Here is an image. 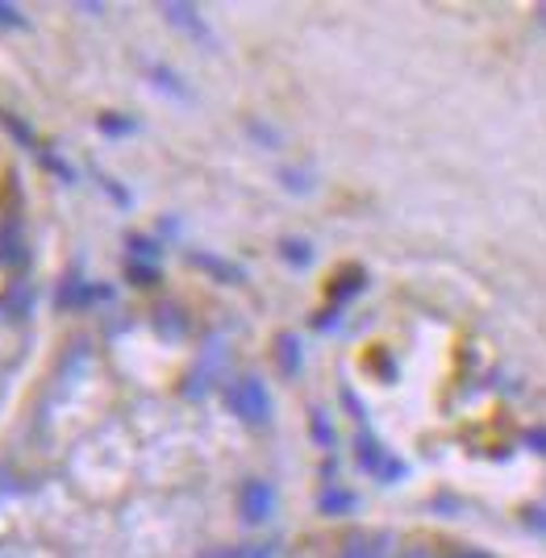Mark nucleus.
Here are the masks:
<instances>
[{"mask_svg":"<svg viewBox=\"0 0 546 558\" xmlns=\"http://www.w3.org/2000/svg\"><path fill=\"white\" fill-rule=\"evenodd\" d=\"M230 404H234L238 417L251 421V425H263L267 413H271V400H267V388L259 379H238L234 392H230Z\"/></svg>","mask_w":546,"mask_h":558,"instance_id":"nucleus-1","label":"nucleus"},{"mask_svg":"<svg viewBox=\"0 0 546 558\" xmlns=\"http://www.w3.org/2000/svg\"><path fill=\"white\" fill-rule=\"evenodd\" d=\"M242 505H246V521H263V517L271 512V505H276V492L255 480V484L246 488V500H242Z\"/></svg>","mask_w":546,"mask_h":558,"instance_id":"nucleus-2","label":"nucleus"},{"mask_svg":"<svg viewBox=\"0 0 546 558\" xmlns=\"http://www.w3.org/2000/svg\"><path fill=\"white\" fill-rule=\"evenodd\" d=\"M342 558H380V550H376V546H363V542H355V546H351Z\"/></svg>","mask_w":546,"mask_h":558,"instance_id":"nucleus-3","label":"nucleus"},{"mask_svg":"<svg viewBox=\"0 0 546 558\" xmlns=\"http://www.w3.org/2000/svg\"><path fill=\"white\" fill-rule=\"evenodd\" d=\"M9 13H13V9H4V4H0V22H13V17H9Z\"/></svg>","mask_w":546,"mask_h":558,"instance_id":"nucleus-4","label":"nucleus"}]
</instances>
